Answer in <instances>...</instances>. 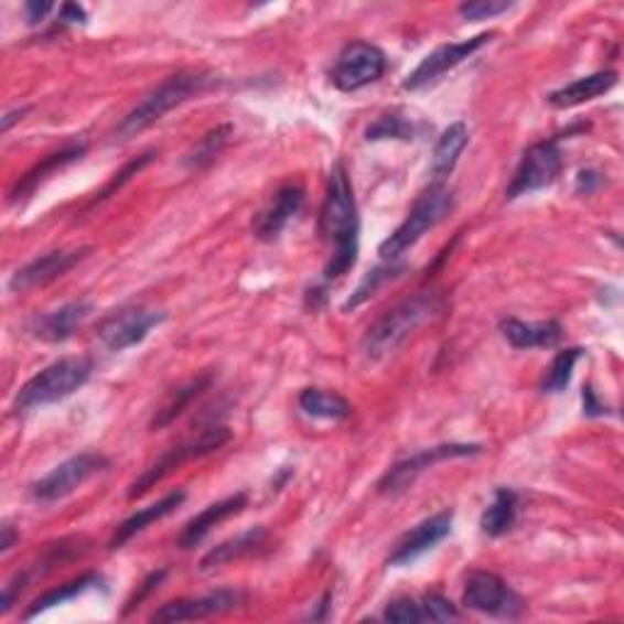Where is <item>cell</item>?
I'll use <instances>...</instances> for the list:
<instances>
[{
	"mask_svg": "<svg viewBox=\"0 0 624 624\" xmlns=\"http://www.w3.org/2000/svg\"><path fill=\"white\" fill-rule=\"evenodd\" d=\"M359 211H356L352 181L342 164L330 171L327 195L320 213V233L332 245V259L325 266V281L344 276L356 263L359 254Z\"/></svg>",
	"mask_w": 624,
	"mask_h": 624,
	"instance_id": "6da1fadb",
	"label": "cell"
},
{
	"mask_svg": "<svg viewBox=\"0 0 624 624\" xmlns=\"http://www.w3.org/2000/svg\"><path fill=\"white\" fill-rule=\"evenodd\" d=\"M442 300L434 293H418L400 300L398 305L386 310L372 327L366 330L362 349L368 362H384L392 352H398L424 322L439 315Z\"/></svg>",
	"mask_w": 624,
	"mask_h": 624,
	"instance_id": "7a4b0ae2",
	"label": "cell"
},
{
	"mask_svg": "<svg viewBox=\"0 0 624 624\" xmlns=\"http://www.w3.org/2000/svg\"><path fill=\"white\" fill-rule=\"evenodd\" d=\"M213 84L215 76L205 72H181L176 76L166 78L164 84L157 86L154 90H149V94L125 115L120 125L115 127V140L127 142L132 140V137L142 135L154 122L164 118L166 112L203 94V90H207Z\"/></svg>",
	"mask_w": 624,
	"mask_h": 624,
	"instance_id": "3957f363",
	"label": "cell"
},
{
	"mask_svg": "<svg viewBox=\"0 0 624 624\" xmlns=\"http://www.w3.org/2000/svg\"><path fill=\"white\" fill-rule=\"evenodd\" d=\"M90 374H94V362L88 356H66V359L54 362L20 388L15 410L30 412L74 396L78 388L88 384Z\"/></svg>",
	"mask_w": 624,
	"mask_h": 624,
	"instance_id": "277c9868",
	"label": "cell"
},
{
	"mask_svg": "<svg viewBox=\"0 0 624 624\" xmlns=\"http://www.w3.org/2000/svg\"><path fill=\"white\" fill-rule=\"evenodd\" d=\"M454 207V195L442 183H432L418 201H415L412 211L408 213V217L402 219V225L392 233L384 245H380V257L388 261H396L398 257H402L410 247L418 245L422 239V235L427 229L437 227L442 219L452 213Z\"/></svg>",
	"mask_w": 624,
	"mask_h": 624,
	"instance_id": "5b68a950",
	"label": "cell"
},
{
	"mask_svg": "<svg viewBox=\"0 0 624 624\" xmlns=\"http://www.w3.org/2000/svg\"><path fill=\"white\" fill-rule=\"evenodd\" d=\"M227 439H229L227 427L213 424V427H207V430H203L195 439H191V442H183V444H179V447L169 449V452H166L164 456H161L159 461H154V464L149 466V469L142 473V476L132 483L130 498H132V501L140 498V495H144L149 488H152L154 483H159L161 478H166L173 469H179L181 464H186V461L201 459V456H205V454L217 452L219 447L227 444Z\"/></svg>",
	"mask_w": 624,
	"mask_h": 624,
	"instance_id": "8992f818",
	"label": "cell"
},
{
	"mask_svg": "<svg viewBox=\"0 0 624 624\" xmlns=\"http://www.w3.org/2000/svg\"><path fill=\"white\" fill-rule=\"evenodd\" d=\"M464 605L481 615L498 620H517L525 612V600L519 598L501 575L476 571L469 575L464 588Z\"/></svg>",
	"mask_w": 624,
	"mask_h": 624,
	"instance_id": "52a82bcc",
	"label": "cell"
},
{
	"mask_svg": "<svg viewBox=\"0 0 624 624\" xmlns=\"http://www.w3.org/2000/svg\"><path fill=\"white\" fill-rule=\"evenodd\" d=\"M108 469V459L100 454H76L72 459L62 461L60 466H54L47 476L40 478L32 485V501L42 505H50L72 495L76 488H80L88 478H94L96 473Z\"/></svg>",
	"mask_w": 624,
	"mask_h": 624,
	"instance_id": "ba28073f",
	"label": "cell"
},
{
	"mask_svg": "<svg viewBox=\"0 0 624 624\" xmlns=\"http://www.w3.org/2000/svg\"><path fill=\"white\" fill-rule=\"evenodd\" d=\"M386 54L372 42L346 44L332 68V84L344 94L376 84L386 74Z\"/></svg>",
	"mask_w": 624,
	"mask_h": 624,
	"instance_id": "9c48e42d",
	"label": "cell"
},
{
	"mask_svg": "<svg viewBox=\"0 0 624 624\" xmlns=\"http://www.w3.org/2000/svg\"><path fill=\"white\" fill-rule=\"evenodd\" d=\"M559 173H561V149L557 140L531 144L525 152L523 161H519L510 186H507V198L515 201L519 195L547 189L559 179Z\"/></svg>",
	"mask_w": 624,
	"mask_h": 624,
	"instance_id": "30bf717a",
	"label": "cell"
},
{
	"mask_svg": "<svg viewBox=\"0 0 624 624\" xmlns=\"http://www.w3.org/2000/svg\"><path fill=\"white\" fill-rule=\"evenodd\" d=\"M166 320V312L149 308H125L100 322L98 340L108 352H125L147 340V334Z\"/></svg>",
	"mask_w": 624,
	"mask_h": 624,
	"instance_id": "8fae6325",
	"label": "cell"
},
{
	"mask_svg": "<svg viewBox=\"0 0 624 624\" xmlns=\"http://www.w3.org/2000/svg\"><path fill=\"white\" fill-rule=\"evenodd\" d=\"M478 452H481L478 444H439V447H432V449H424V452L402 459V461H398L396 466H390L386 471V476L380 478L378 491L386 493V495H398L402 491H408L410 485L418 481V476H422L427 469H432L434 464H439V461L473 456Z\"/></svg>",
	"mask_w": 624,
	"mask_h": 624,
	"instance_id": "7c38bea8",
	"label": "cell"
},
{
	"mask_svg": "<svg viewBox=\"0 0 624 624\" xmlns=\"http://www.w3.org/2000/svg\"><path fill=\"white\" fill-rule=\"evenodd\" d=\"M491 37H493V32L478 34V37L444 44V47H439L432 54H427L424 60L418 64V68H415V72L408 76L406 84H402V88L420 90L424 86L434 84V80H439L444 74L452 72V68H456L459 64H464L469 56L476 54L481 47H485V44L491 42Z\"/></svg>",
	"mask_w": 624,
	"mask_h": 624,
	"instance_id": "4fadbf2b",
	"label": "cell"
},
{
	"mask_svg": "<svg viewBox=\"0 0 624 624\" xmlns=\"http://www.w3.org/2000/svg\"><path fill=\"white\" fill-rule=\"evenodd\" d=\"M88 251H90L88 247H80V249H56L50 254H42V257L32 259L30 263H25L22 269L13 273V279H10V291L25 293L37 286H47L50 281L60 279V276H64L66 271H72Z\"/></svg>",
	"mask_w": 624,
	"mask_h": 624,
	"instance_id": "5bb4252c",
	"label": "cell"
},
{
	"mask_svg": "<svg viewBox=\"0 0 624 624\" xmlns=\"http://www.w3.org/2000/svg\"><path fill=\"white\" fill-rule=\"evenodd\" d=\"M454 513L444 510L437 513L430 519H424L418 527H412L406 537H402L396 549L388 557V566H406L412 563L415 559H420L422 553L434 549L439 541H442L449 531H452Z\"/></svg>",
	"mask_w": 624,
	"mask_h": 624,
	"instance_id": "9a60e30c",
	"label": "cell"
},
{
	"mask_svg": "<svg viewBox=\"0 0 624 624\" xmlns=\"http://www.w3.org/2000/svg\"><path fill=\"white\" fill-rule=\"evenodd\" d=\"M245 603V593L239 591H215L203 598L191 600H176L169 603L152 615V622H183V620H203L213 615H223Z\"/></svg>",
	"mask_w": 624,
	"mask_h": 624,
	"instance_id": "2e32d148",
	"label": "cell"
},
{
	"mask_svg": "<svg viewBox=\"0 0 624 624\" xmlns=\"http://www.w3.org/2000/svg\"><path fill=\"white\" fill-rule=\"evenodd\" d=\"M305 201V191L298 183H288L273 195V201L263 207V211L254 219V235L263 241H271L279 237L286 225L300 213Z\"/></svg>",
	"mask_w": 624,
	"mask_h": 624,
	"instance_id": "e0dca14e",
	"label": "cell"
},
{
	"mask_svg": "<svg viewBox=\"0 0 624 624\" xmlns=\"http://www.w3.org/2000/svg\"><path fill=\"white\" fill-rule=\"evenodd\" d=\"M90 312H94V303H88V300H72V303L34 318L30 330L37 340L64 342L72 337L76 327L84 325V322L90 318Z\"/></svg>",
	"mask_w": 624,
	"mask_h": 624,
	"instance_id": "ac0fdd59",
	"label": "cell"
},
{
	"mask_svg": "<svg viewBox=\"0 0 624 624\" xmlns=\"http://www.w3.org/2000/svg\"><path fill=\"white\" fill-rule=\"evenodd\" d=\"M245 507H247V495L245 493H235L225 501H217L213 505H207L201 515H195L191 523L183 527V531L179 535V547L181 549H195L219 523H225V519H229L233 515H239L241 510H245Z\"/></svg>",
	"mask_w": 624,
	"mask_h": 624,
	"instance_id": "d6986e66",
	"label": "cell"
},
{
	"mask_svg": "<svg viewBox=\"0 0 624 624\" xmlns=\"http://www.w3.org/2000/svg\"><path fill=\"white\" fill-rule=\"evenodd\" d=\"M501 332H503V337L515 346V349H545V346L559 344L561 334H563L557 320L523 322L515 318L503 320Z\"/></svg>",
	"mask_w": 624,
	"mask_h": 624,
	"instance_id": "ffe728a7",
	"label": "cell"
},
{
	"mask_svg": "<svg viewBox=\"0 0 624 624\" xmlns=\"http://www.w3.org/2000/svg\"><path fill=\"white\" fill-rule=\"evenodd\" d=\"M84 154H86V144H68L62 149V152L50 154L15 183L13 193H10V203H22L25 198H30V195L37 191L42 183L52 176V173L62 171L68 164H74V161H78Z\"/></svg>",
	"mask_w": 624,
	"mask_h": 624,
	"instance_id": "44dd1931",
	"label": "cell"
},
{
	"mask_svg": "<svg viewBox=\"0 0 624 624\" xmlns=\"http://www.w3.org/2000/svg\"><path fill=\"white\" fill-rule=\"evenodd\" d=\"M617 84V74L615 72H598L591 76H583L573 80V84L563 86L559 90H553L549 96V103L553 108H575L583 106V103H591L600 96H605L607 90Z\"/></svg>",
	"mask_w": 624,
	"mask_h": 624,
	"instance_id": "7402d4cb",
	"label": "cell"
},
{
	"mask_svg": "<svg viewBox=\"0 0 624 624\" xmlns=\"http://www.w3.org/2000/svg\"><path fill=\"white\" fill-rule=\"evenodd\" d=\"M469 144V127L466 122H454L449 125L447 130L439 137L432 152V164H430V173L434 183H442L449 173L454 171V166L459 164V157L464 154V149Z\"/></svg>",
	"mask_w": 624,
	"mask_h": 624,
	"instance_id": "603a6c76",
	"label": "cell"
},
{
	"mask_svg": "<svg viewBox=\"0 0 624 624\" xmlns=\"http://www.w3.org/2000/svg\"><path fill=\"white\" fill-rule=\"evenodd\" d=\"M183 501H186V493L173 491V493L164 495V498H161L159 503L144 507V510L135 513L132 517H127L125 523L118 527V531H115V537L110 541V549H120L132 537H137V535H140V531H144L149 525L159 523V519H164L166 515H171Z\"/></svg>",
	"mask_w": 624,
	"mask_h": 624,
	"instance_id": "cb8c5ba5",
	"label": "cell"
},
{
	"mask_svg": "<svg viewBox=\"0 0 624 624\" xmlns=\"http://www.w3.org/2000/svg\"><path fill=\"white\" fill-rule=\"evenodd\" d=\"M263 539H266V531L261 527H251L247 531H241V535L227 539L219 547L207 551L201 561V571H213V569H219V566H227V563L249 557V553H254L263 545Z\"/></svg>",
	"mask_w": 624,
	"mask_h": 624,
	"instance_id": "d4e9b609",
	"label": "cell"
},
{
	"mask_svg": "<svg viewBox=\"0 0 624 624\" xmlns=\"http://www.w3.org/2000/svg\"><path fill=\"white\" fill-rule=\"evenodd\" d=\"M298 406L308 415V418H315V420L340 422L352 415L349 400H344L340 392H332L325 388H305L303 392H300Z\"/></svg>",
	"mask_w": 624,
	"mask_h": 624,
	"instance_id": "484cf974",
	"label": "cell"
},
{
	"mask_svg": "<svg viewBox=\"0 0 624 624\" xmlns=\"http://www.w3.org/2000/svg\"><path fill=\"white\" fill-rule=\"evenodd\" d=\"M96 585H103V575L84 573V575H78V578H74V581H68V583H64L60 588H52V591H47V593L34 600V603L30 605V610L25 612V615H22V620H32V617H37L40 612H44V610L64 605V603H68V600H74L78 595L94 591Z\"/></svg>",
	"mask_w": 624,
	"mask_h": 624,
	"instance_id": "4316f807",
	"label": "cell"
},
{
	"mask_svg": "<svg viewBox=\"0 0 624 624\" xmlns=\"http://www.w3.org/2000/svg\"><path fill=\"white\" fill-rule=\"evenodd\" d=\"M517 517V493L510 488H498L488 510L481 517V529L488 537H503L513 529Z\"/></svg>",
	"mask_w": 624,
	"mask_h": 624,
	"instance_id": "83f0119b",
	"label": "cell"
},
{
	"mask_svg": "<svg viewBox=\"0 0 624 624\" xmlns=\"http://www.w3.org/2000/svg\"><path fill=\"white\" fill-rule=\"evenodd\" d=\"M229 135H233V125H217L215 130H211L207 135H203L198 142L193 144L191 152L183 159L189 171H203L213 164V161L223 152Z\"/></svg>",
	"mask_w": 624,
	"mask_h": 624,
	"instance_id": "f1b7e54d",
	"label": "cell"
},
{
	"mask_svg": "<svg viewBox=\"0 0 624 624\" xmlns=\"http://www.w3.org/2000/svg\"><path fill=\"white\" fill-rule=\"evenodd\" d=\"M207 386H211V376H201V378L191 380L189 386H183V388H179L176 392H173L166 406L161 408V410H157L154 420H152V430H164V427L176 420L179 415L191 406V400L198 398Z\"/></svg>",
	"mask_w": 624,
	"mask_h": 624,
	"instance_id": "f546056e",
	"label": "cell"
},
{
	"mask_svg": "<svg viewBox=\"0 0 624 624\" xmlns=\"http://www.w3.org/2000/svg\"><path fill=\"white\" fill-rule=\"evenodd\" d=\"M581 356H583V349H578V346H571V349L559 352L557 359H553L551 366L547 368V376H545V380H541V390H545V392L566 390V386L571 384L573 368H575Z\"/></svg>",
	"mask_w": 624,
	"mask_h": 624,
	"instance_id": "4dcf8cb0",
	"label": "cell"
},
{
	"mask_svg": "<svg viewBox=\"0 0 624 624\" xmlns=\"http://www.w3.org/2000/svg\"><path fill=\"white\" fill-rule=\"evenodd\" d=\"M368 142L378 140H412V125L400 115H384L366 130Z\"/></svg>",
	"mask_w": 624,
	"mask_h": 624,
	"instance_id": "1f68e13d",
	"label": "cell"
},
{
	"mask_svg": "<svg viewBox=\"0 0 624 624\" xmlns=\"http://www.w3.org/2000/svg\"><path fill=\"white\" fill-rule=\"evenodd\" d=\"M384 620L392 622V624H412V622H424L422 620V605L420 600H412V598H398L388 603L386 612H384Z\"/></svg>",
	"mask_w": 624,
	"mask_h": 624,
	"instance_id": "d6a6232c",
	"label": "cell"
},
{
	"mask_svg": "<svg viewBox=\"0 0 624 624\" xmlns=\"http://www.w3.org/2000/svg\"><path fill=\"white\" fill-rule=\"evenodd\" d=\"M513 8V3H505V0H471V3H461L459 13L466 20H488L501 13H507Z\"/></svg>",
	"mask_w": 624,
	"mask_h": 624,
	"instance_id": "836d02e7",
	"label": "cell"
},
{
	"mask_svg": "<svg viewBox=\"0 0 624 624\" xmlns=\"http://www.w3.org/2000/svg\"><path fill=\"white\" fill-rule=\"evenodd\" d=\"M420 605H422V620L424 622H449V620L459 617V610L452 603H449L447 598L437 595V593L420 598Z\"/></svg>",
	"mask_w": 624,
	"mask_h": 624,
	"instance_id": "e575fe53",
	"label": "cell"
},
{
	"mask_svg": "<svg viewBox=\"0 0 624 624\" xmlns=\"http://www.w3.org/2000/svg\"><path fill=\"white\" fill-rule=\"evenodd\" d=\"M152 159H154V152H147V154H142L140 159L130 161V164H127V166H125V169H122L120 173H115V179H112V181L108 183V186H106V189H103V191H100V195H96V201H94V203H98V201H103V198H108V195H110V193H112L115 189H120L125 181H130V179L135 176V173H137V171H142V169H144V166H147V164H149V161H152Z\"/></svg>",
	"mask_w": 624,
	"mask_h": 624,
	"instance_id": "d590c367",
	"label": "cell"
},
{
	"mask_svg": "<svg viewBox=\"0 0 624 624\" xmlns=\"http://www.w3.org/2000/svg\"><path fill=\"white\" fill-rule=\"evenodd\" d=\"M164 575H166V571H159V573H152V575H149V578H147V581L142 583V591H140V593H135V598L130 600V603H127L125 612H130L132 607L140 605V603H142V600H144V598H147L149 593H152V591H154V588H157V585H159L161 581H164Z\"/></svg>",
	"mask_w": 624,
	"mask_h": 624,
	"instance_id": "8d00e7d4",
	"label": "cell"
},
{
	"mask_svg": "<svg viewBox=\"0 0 624 624\" xmlns=\"http://www.w3.org/2000/svg\"><path fill=\"white\" fill-rule=\"evenodd\" d=\"M52 3H28L25 6V18L30 25H37V22H42L44 18H47L52 13Z\"/></svg>",
	"mask_w": 624,
	"mask_h": 624,
	"instance_id": "74e56055",
	"label": "cell"
},
{
	"mask_svg": "<svg viewBox=\"0 0 624 624\" xmlns=\"http://www.w3.org/2000/svg\"><path fill=\"white\" fill-rule=\"evenodd\" d=\"M64 22H86V13H84V8H78L74 3H66L62 8V15H60Z\"/></svg>",
	"mask_w": 624,
	"mask_h": 624,
	"instance_id": "f35d334b",
	"label": "cell"
},
{
	"mask_svg": "<svg viewBox=\"0 0 624 624\" xmlns=\"http://www.w3.org/2000/svg\"><path fill=\"white\" fill-rule=\"evenodd\" d=\"M15 539H18L15 529L10 527V525H6V527H3V539H0V551H10V549H13Z\"/></svg>",
	"mask_w": 624,
	"mask_h": 624,
	"instance_id": "ab89813d",
	"label": "cell"
},
{
	"mask_svg": "<svg viewBox=\"0 0 624 624\" xmlns=\"http://www.w3.org/2000/svg\"><path fill=\"white\" fill-rule=\"evenodd\" d=\"M28 112V108H20V110H10L6 118H3V132H8L10 127H13V122H18V120H22V115Z\"/></svg>",
	"mask_w": 624,
	"mask_h": 624,
	"instance_id": "60d3db41",
	"label": "cell"
}]
</instances>
